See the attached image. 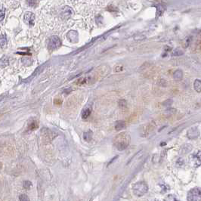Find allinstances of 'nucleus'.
<instances>
[{
    "label": "nucleus",
    "instance_id": "10",
    "mask_svg": "<svg viewBox=\"0 0 201 201\" xmlns=\"http://www.w3.org/2000/svg\"><path fill=\"white\" fill-rule=\"evenodd\" d=\"M115 128L116 130H121L123 129L126 128V123L124 121H118L116 122V126H115Z\"/></svg>",
    "mask_w": 201,
    "mask_h": 201
},
{
    "label": "nucleus",
    "instance_id": "4",
    "mask_svg": "<svg viewBox=\"0 0 201 201\" xmlns=\"http://www.w3.org/2000/svg\"><path fill=\"white\" fill-rule=\"evenodd\" d=\"M188 201H201V190L199 188H193L188 192Z\"/></svg>",
    "mask_w": 201,
    "mask_h": 201
},
{
    "label": "nucleus",
    "instance_id": "9",
    "mask_svg": "<svg viewBox=\"0 0 201 201\" xmlns=\"http://www.w3.org/2000/svg\"><path fill=\"white\" fill-rule=\"evenodd\" d=\"M92 135H93L92 132H91V130H88V131L86 132L83 134V138H84L85 141H90L91 140V138H92Z\"/></svg>",
    "mask_w": 201,
    "mask_h": 201
},
{
    "label": "nucleus",
    "instance_id": "26",
    "mask_svg": "<svg viewBox=\"0 0 201 201\" xmlns=\"http://www.w3.org/2000/svg\"><path fill=\"white\" fill-rule=\"evenodd\" d=\"M115 9H116V8H113V7L112 6V5H110V6H109V7H108V8H107V10L110 11V12H113V11H114Z\"/></svg>",
    "mask_w": 201,
    "mask_h": 201
},
{
    "label": "nucleus",
    "instance_id": "8",
    "mask_svg": "<svg viewBox=\"0 0 201 201\" xmlns=\"http://www.w3.org/2000/svg\"><path fill=\"white\" fill-rule=\"evenodd\" d=\"M192 159L194 161V164H197V166L201 165V151L197 152L196 154H194L192 156Z\"/></svg>",
    "mask_w": 201,
    "mask_h": 201
},
{
    "label": "nucleus",
    "instance_id": "12",
    "mask_svg": "<svg viewBox=\"0 0 201 201\" xmlns=\"http://www.w3.org/2000/svg\"><path fill=\"white\" fill-rule=\"evenodd\" d=\"M194 89L196 90L197 92H201V81L200 80H196L194 81Z\"/></svg>",
    "mask_w": 201,
    "mask_h": 201
},
{
    "label": "nucleus",
    "instance_id": "17",
    "mask_svg": "<svg viewBox=\"0 0 201 201\" xmlns=\"http://www.w3.org/2000/svg\"><path fill=\"white\" fill-rule=\"evenodd\" d=\"M39 127V123H37V121H33L31 123H30V125H29V129L30 130H35L37 129H38Z\"/></svg>",
    "mask_w": 201,
    "mask_h": 201
},
{
    "label": "nucleus",
    "instance_id": "13",
    "mask_svg": "<svg viewBox=\"0 0 201 201\" xmlns=\"http://www.w3.org/2000/svg\"><path fill=\"white\" fill-rule=\"evenodd\" d=\"M8 58L4 56L3 58H1V60H0V67H5L8 66Z\"/></svg>",
    "mask_w": 201,
    "mask_h": 201
},
{
    "label": "nucleus",
    "instance_id": "22",
    "mask_svg": "<svg viewBox=\"0 0 201 201\" xmlns=\"http://www.w3.org/2000/svg\"><path fill=\"white\" fill-rule=\"evenodd\" d=\"M164 8L163 7V5H159V6L157 7V13H159V16L160 15H161L163 13V12H164Z\"/></svg>",
    "mask_w": 201,
    "mask_h": 201
},
{
    "label": "nucleus",
    "instance_id": "18",
    "mask_svg": "<svg viewBox=\"0 0 201 201\" xmlns=\"http://www.w3.org/2000/svg\"><path fill=\"white\" fill-rule=\"evenodd\" d=\"M23 185L25 189H30L32 187V182L30 181H24L23 182Z\"/></svg>",
    "mask_w": 201,
    "mask_h": 201
},
{
    "label": "nucleus",
    "instance_id": "14",
    "mask_svg": "<svg viewBox=\"0 0 201 201\" xmlns=\"http://www.w3.org/2000/svg\"><path fill=\"white\" fill-rule=\"evenodd\" d=\"M90 114H91V109L86 108L83 110V113H82V117H83V119H87L90 116Z\"/></svg>",
    "mask_w": 201,
    "mask_h": 201
},
{
    "label": "nucleus",
    "instance_id": "2",
    "mask_svg": "<svg viewBox=\"0 0 201 201\" xmlns=\"http://www.w3.org/2000/svg\"><path fill=\"white\" fill-rule=\"evenodd\" d=\"M132 189L135 195H136L138 197H141L143 196L144 194H145L148 192V187L146 183L138 182L135 185H134Z\"/></svg>",
    "mask_w": 201,
    "mask_h": 201
},
{
    "label": "nucleus",
    "instance_id": "19",
    "mask_svg": "<svg viewBox=\"0 0 201 201\" xmlns=\"http://www.w3.org/2000/svg\"><path fill=\"white\" fill-rule=\"evenodd\" d=\"M5 16V9L4 8H0V21L3 20Z\"/></svg>",
    "mask_w": 201,
    "mask_h": 201
},
{
    "label": "nucleus",
    "instance_id": "6",
    "mask_svg": "<svg viewBox=\"0 0 201 201\" xmlns=\"http://www.w3.org/2000/svg\"><path fill=\"white\" fill-rule=\"evenodd\" d=\"M73 15V9L68 6L64 7L61 9V17L63 19H68Z\"/></svg>",
    "mask_w": 201,
    "mask_h": 201
},
{
    "label": "nucleus",
    "instance_id": "15",
    "mask_svg": "<svg viewBox=\"0 0 201 201\" xmlns=\"http://www.w3.org/2000/svg\"><path fill=\"white\" fill-rule=\"evenodd\" d=\"M7 43V39L5 35H1L0 36V47L1 48H3Z\"/></svg>",
    "mask_w": 201,
    "mask_h": 201
},
{
    "label": "nucleus",
    "instance_id": "3",
    "mask_svg": "<svg viewBox=\"0 0 201 201\" xmlns=\"http://www.w3.org/2000/svg\"><path fill=\"white\" fill-rule=\"evenodd\" d=\"M61 45V41L57 36H52L48 39V48L50 51H54L57 49Z\"/></svg>",
    "mask_w": 201,
    "mask_h": 201
},
{
    "label": "nucleus",
    "instance_id": "27",
    "mask_svg": "<svg viewBox=\"0 0 201 201\" xmlns=\"http://www.w3.org/2000/svg\"><path fill=\"white\" fill-rule=\"evenodd\" d=\"M2 163H0V170H1V169H2Z\"/></svg>",
    "mask_w": 201,
    "mask_h": 201
},
{
    "label": "nucleus",
    "instance_id": "21",
    "mask_svg": "<svg viewBox=\"0 0 201 201\" xmlns=\"http://www.w3.org/2000/svg\"><path fill=\"white\" fill-rule=\"evenodd\" d=\"M164 201H178L175 197L172 195H168V196L166 197V198L164 199Z\"/></svg>",
    "mask_w": 201,
    "mask_h": 201
},
{
    "label": "nucleus",
    "instance_id": "1",
    "mask_svg": "<svg viewBox=\"0 0 201 201\" xmlns=\"http://www.w3.org/2000/svg\"><path fill=\"white\" fill-rule=\"evenodd\" d=\"M130 135L128 132H122L116 135L113 139V145L119 151L126 149L130 143Z\"/></svg>",
    "mask_w": 201,
    "mask_h": 201
},
{
    "label": "nucleus",
    "instance_id": "24",
    "mask_svg": "<svg viewBox=\"0 0 201 201\" xmlns=\"http://www.w3.org/2000/svg\"><path fill=\"white\" fill-rule=\"evenodd\" d=\"M182 52H181V50H179V49H175L174 51V52H173V53H172V55H182Z\"/></svg>",
    "mask_w": 201,
    "mask_h": 201
},
{
    "label": "nucleus",
    "instance_id": "20",
    "mask_svg": "<svg viewBox=\"0 0 201 201\" xmlns=\"http://www.w3.org/2000/svg\"><path fill=\"white\" fill-rule=\"evenodd\" d=\"M19 200L20 201H30V198L26 194H20L19 196Z\"/></svg>",
    "mask_w": 201,
    "mask_h": 201
},
{
    "label": "nucleus",
    "instance_id": "23",
    "mask_svg": "<svg viewBox=\"0 0 201 201\" xmlns=\"http://www.w3.org/2000/svg\"><path fill=\"white\" fill-rule=\"evenodd\" d=\"M119 105H120V107L121 108L126 107V102L125 100H120V102H119Z\"/></svg>",
    "mask_w": 201,
    "mask_h": 201
},
{
    "label": "nucleus",
    "instance_id": "7",
    "mask_svg": "<svg viewBox=\"0 0 201 201\" xmlns=\"http://www.w3.org/2000/svg\"><path fill=\"white\" fill-rule=\"evenodd\" d=\"M199 135V130L197 129V128H191V129L188 130V138H191V139H194V138H196L197 137H198Z\"/></svg>",
    "mask_w": 201,
    "mask_h": 201
},
{
    "label": "nucleus",
    "instance_id": "5",
    "mask_svg": "<svg viewBox=\"0 0 201 201\" xmlns=\"http://www.w3.org/2000/svg\"><path fill=\"white\" fill-rule=\"evenodd\" d=\"M23 20L29 26H33L35 23V15L32 12H27L23 16Z\"/></svg>",
    "mask_w": 201,
    "mask_h": 201
},
{
    "label": "nucleus",
    "instance_id": "16",
    "mask_svg": "<svg viewBox=\"0 0 201 201\" xmlns=\"http://www.w3.org/2000/svg\"><path fill=\"white\" fill-rule=\"evenodd\" d=\"M27 3L30 7H36L38 5L39 0H27Z\"/></svg>",
    "mask_w": 201,
    "mask_h": 201
},
{
    "label": "nucleus",
    "instance_id": "11",
    "mask_svg": "<svg viewBox=\"0 0 201 201\" xmlns=\"http://www.w3.org/2000/svg\"><path fill=\"white\" fill-rule=\"evenodd\" d=\"M183 77V73L181 70H177L173 73V77L176 80H181Z\"/></svg>",
    "mask_w": 201,
    "mask_h": 201
},
{
    "label": "nucleus",
    "instance_id": "25",
    "mask_svg": "<svg viewBox=\"0 0 201 201\" xmlns=\"http://www.w3.org/2000/svg\"><path fill=\"white\" fill-rule=\"evenodd\" d=\"M172 103V100H167L166 102H164V105H166V106H168V105H171Z\"/></svg>",
    "mask_w": 201,
    "mask_h": 201
}]
</instances>
